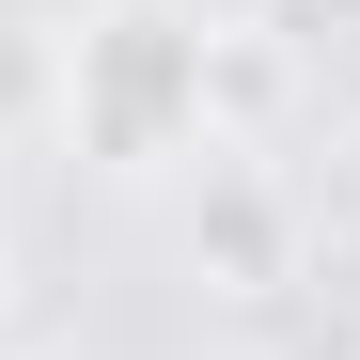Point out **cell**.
I'll return each mask as SVG.
<instances>
[{"label":"cell","instance_id":"1","mask_svg":"<svg viewBox=\"0 0 360 360\" xmlns=\"http://www.w3.org/2000/svg\"><path fill=\"white\" fill-rule=\"evenodd\" d=\"M47 126H63V157H94V172L204 157V126H219L204 16H188V0H94V16L47 47Z\"/></svg>","mask_w":360,"mask_h":360},{"label":"cell","instance_id":"2","mask_svg":"<svg viewBox=\"0 0 360 360\" xmlns=\"http://www.w3.org/2000/svg\"><path fill=\"white\" fill-rule=\"evenodd\" d=\"M188 251H219V282H266V266H282V219H266V188H219Z\"/></svg>","mask_w":360,"mask_h":360},{"label":"cell","instance_id":"3","mask_svg":"<svg viewBox=\"0 0 360 360\" xmlns=\"http://www.w3.org/2000/svg\"><path fill=\"white\" fill-rule=\"evenodd\" d=\"M0 282H16V219H0Z\"/></svg>","mask_w":360,"mask_h":360}]
</instances>
